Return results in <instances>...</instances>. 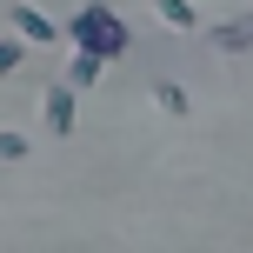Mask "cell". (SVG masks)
<instances>
[{
  "label": "cell",
  "instance_id": "cell-1",
  "mask_svg": "<svg viewBox=\"0 0 253 253\" xmlns=\"http://www.w3.org/2000/svg\"><path fill=\"white\" fill-rule=\"evenodd\" d=\"M74 40H80L87 53H100V60H107V53H120V47H126V27H120V20H107L100 7H87V13L74 20Z\"/></svg>",
  "mask_w": 253,
  "mask_h": 253
},
{
  "label": "cell",
  "instance_id": "cell-2",
  "mask_svg": "<svg viewBox=\"0 0 253 253\" xmlns=\"http://www.w3.org/2000/svg\"><path fill=\"white\" fill-rule=\"evenodd\" d=\"M47 126H60V133L74 126V93H67V87H53V93H47Z\"/></svg>",
  "mask_w": 253,
  "mask_h": 253
},
{
  "label": "cell",
  "instance_id": "cell-3",
  "mask_svg": "<svg viewBox=\"0 0 253 253\" xmlns=\"http://www.w3.org/2000/svg\"><path fill=\"white\" fill-rule=\"evenodd\" d=\"M13 27H20V34H27V40H53V27H47V20H40V13H34V7H13Z\"/></svg>",
  "mask_w": 253,
  "mask_h": 253
},
{
  "label": "cell",
  "instance_id": "cell-4",
  "mask_svg": "<svg viewBox=\"0 0 253 253\" xmlns=\"http://www.w3.org/2000/svg\"><path fill=\"white\" fill-rule=\"evenodd\" d=\"M220 47H253V20H233V27H220Z\"/></svg>",
  "mask_w": 253,
  "mask_h": 253
},
{
  "label": "cell",
  "instance_id": "cell-5",
  "mask_svg": "<svg viewBox=\"0 0 253 253\" xmlns=\"http://www.w3.org/2000/svg\"><path fill=\"white\" fill-rule=\"evenodd\" d=\"M160 20H173V27H193V7H187V0H160Z\"/></svg>",
  "mask_w": 253,
  "mask_h": 253
},
{
  "label": "cell",
  "instance_id": "cell-6",
  "mask_svg": "<svg viewBox=\"0 0 253 253\" xmlns=\"http://www.w3.org/2000/svg\"><path fill=\"white\" fill-rule=\"evenodd\" d=\"M93 74H100V53H80V60H74V87H87Z\"/></svg>",
  "mask_w": 253,
  "mask_h": 253
},
{
  "label": "cell",
  "instance_id": "cell-7",
  "mask_svg": "<svg viewBox=\"0 0 253 253\" xmlns=\"http://www.w3.org/2000/svg\"><path fill=\"white\" fill-rule=\"evenodd\" d=\"M153 93H160V107H167V114H187V93H180V87H153Z\"/></svg>",
  "mask_w": 253,
  "mask_h": 253
},
{
  "label": "cell",
  "instance_id": "cell-8",
  "mask_svg": "<svg viewBox=\"0 0 253 253\" xmlns=\"http://www.w3.org/2000/svg\"><path fill=\"white\" fill-rule=\"evenodd\" d=\"M0 153H7V160H20V153H27V140H20V133H0Z\"/></svg>",
  "mask_w": 253,
  "mask_h": 253
},
{
  "label": "cell",
  "instance_id": "cell-9",
  "mask_svg": "<svg viewBox=\"0 0 253 253\" xmlns=\"http://www.w3.org/2000/svg\"><path fill=\"white\" fill-rule=\"evenodd\" d=\"M0 67H20V47L13 40H0Z\"/></svg>",
  "mask_w": 253,
  "mask_h": 253
}]
</instances>
